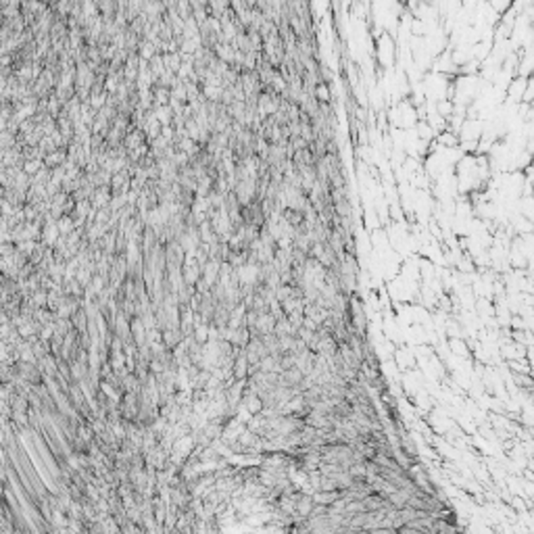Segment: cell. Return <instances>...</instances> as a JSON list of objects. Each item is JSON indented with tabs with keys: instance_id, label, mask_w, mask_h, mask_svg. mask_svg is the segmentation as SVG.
<instances>
[{
	"instance_id": "1",
	"label": "cell",
	"mask_w": 534,
	"mask_h": 534,
	"mask_svg": "<svg viewBox=\"0 0 534 534\" xmlns=\"http://www.w3.org/2000/svg\"><path fill=\"white\" fill-rule=\"evenodd\" d=\"M313 98H315L318 103H332V101H334V94H332L330 84H325V82L315 84V88H313Z\"/></svg>"
},
{
	"instance_id": "2",
	"label": "cell",
	"mask_w": 534,
	"mask_h": 534,
	"mask_svg": "<svg viewBox=\"0 0 534 534\" xmlns=\"http://www.w3.org/2000/svg\"><path fill=\"white\" fill-rule=\"evenodd\" d=\"M453 111H455V107H453L451 101H438L436 103V115H440L442 119H449V117L453 115Z\"/></svg>"
},
{
	"instance_id": "3",
	"label": "cell",
	"mask_w": 534,
	"mask_h": 534,
	"mask_svg": "<svg viewBox=\"0 0 534 534\" xmlns=\"http://www.w3.org/2000/svg\"><path fill=\"white\" fill-rule=\"evenodd\" d=\"M194 338L199 344H205L207 340H209V330H207V325H201V328H194Z\"/></svg>"
}]
</instances>
